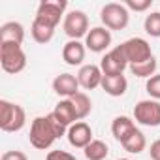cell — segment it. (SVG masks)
I'll list each match as a JSON object with an SVG mask.
<instances>
[{"label": "cell", "instance_id": "1", "mask_svg": "<svg viewBox=\"0 0 160 160\" xmlns=\"http://www.w3.org/2000/svg\"><path fill=\"white\" fill-rule=\"evenodd\" d=\"M66 128L68 126H64L53 113H49L45 117H36L30 124V134H28L30 145L40 151H45L55 143V139L68 134Z\"/></svg>", "mask_w": 160, "mask_h": 160}, {"label": "cell", "instance_id": "2", "mask_svg": "<svg viewBox=\"0 0 160 160\" xmlns=\"http://www.w3.org/2000/svg\"><path fill=\"white\" fill-rule=\"evenodd\" d=\"M27 122L25 109L19 104L0 100V128L4 132H19Z\"/></svg>", "mask_w": 160, "mask_h": 160}, {"label": "cell", "instance_id": "3", "mask_svg": "<svg viewBox=\"0 0 160 160\" xmlns=\"http://www.w3.org/2000/svg\"><path fill=\"white\" fill-rule=\"evenodd\" d=\"M0 64L6 73H19L27 68V55L17 43H0Z\"/></svg>", "mask_w": 160, "mask_h": 160}, {"label": "cell", "instance_id": "4", "mask_svg": "<svg viewBox=\"0 0 160 160\" xmlns=\"http://www.w3.org/2000/svg\"><path fill=\"white\" fill-rule=\"evenodd\" d=\"M100 21L104 23V27L108 30H122L128 27V21H130L128 8L124 4H117V2L106 4L100 12Z\"/></svg>", "mask_w": 160, "mask_h": 160}, {"label": "cell", "instance_id": "5", "mask_svg": "<svg viewBox=\"0 0 160 160\" xmlns=\"http://www.w3.org/2000/svg\"><path fill=\"white\" fill-rule=\"evenodd\" d=\"M119 47H121L124 58L128 60V66L139 64V62H145V60L152 58L151 45H149V42L143 40V38H130V40H126V42H122Z\"/></svg>", "mask_w": 160, "mask_h": 160}, {"label": "cell", "instance_id": "6", "mask_svg": "<svg viewBox=\"0 0 160 160\" xmlns=\"http://www.w3.org/2000/svg\"><path fill=\"white\" fill-rule=\"evenodd\" d=\"M62 28H64V32H66L68 38L79 40V38H83V36L89 34V17L81 10H73V12L66 13Z\"/></svg>", "mask_w": 160, "mask_h": 160}, {"label": "cell", "instance_id": "7", "mask_svg": "<svg viewBox=\"0 0 160 160\" xmlns=\"http://www.w3.org/2000/svg\"><path fill=\"white\" fill-rule=\"evenodd\" d=\"M134 119L143 126H160V102L141 100L134 108Z\"/></svg>", "mask_w": 160, "mask_h": 160}, {"label": "cell", "instance_id": "8", "mask_svg": "<svg viewBox=\"0 0 160 160\" xmlns=\"http://www.w3.org/2000/svg\"><path fill=\"white\" fill-rule=\"evenodd\" d=\"M66 8H68L66 0H43L38 6V12H36L34 19H40V21L51 25V27H57L60 23V17L64 15Z\"/></svg>", "mask_w": 160, "mask_h": 160}, {"label": "cell", "instance_id": "9", "mask_svg": "<svg viewBox=\"0 0 160 160\" xmlns=\"http://www.w3.org/2000/svg\"><path fill=\"white\" fill-rule=\"evenodd\" d=\"M126 66H128V60L124 58L121 47L111 49L100 60V70H102L104 75H122V72L126 70Z\"/></svg>", "mask_w": 160, "mask_h": 160}, {"label": "cell", "instance_id": "10", "mask_svg": "<svg viewBox=\"0 0 160 160\" xmlns=\"http://www.w3.org/2000/svg\"><path fill=\"white\" fill-rule=\"evenodd\" d=\"M68 141L72 147L75 149H85L91 141H92V128L85 122V121H79L75 124H72L68 128Z\"/></svg>", "mask_w": 160, "mask_h": 160}, {"label": "cell", "instance_id": "11", "mask_svg": "<svg viewBox=\"0 0 160 160\" xmlns=\"http://www.w3.org/2000/svg\"><path fill=\"white\" fill-rule=\"evenodd\" d=\"M85 45L92 53H102L111 45V32L106 27H94L85 36Z\"/></svg>", "mask_w": 160, "mask_h": 160}, {"label": "cell", "instance_id": "12", "mask_svg": "<svg viewBox=\"0 0 160 160\" xmlns=\"http://www.w3.org/2000/svg\"><path fill=\"white\" fill-rule=\"evenodd\" d=\"M102 79H104V73H102L100 66H96V64H85V66H81V70L77 72L79 87H83L85 91H92V89L100 87Z\"/></svg>", "mask_w": 160, "mask_h": 160}, {"label": "cell", "instance_id": "13", "mask_svg": "<svg viewBox=\"0 0 160 160\" xmlns=\"http://www.w3.org/2000/svg\"><path fill=\"white\" fill-rule=\"evenodd\" d=\"M53 91L58 96L72 98V96H75L79 92V81L72 73H60V75H57L53 79Z\"/></svg>", "mask_w": 160, "mask_h": 160}, {"label": "cell", "instance_id": "14", "mask_svg": "<svg viewBox=\"0 0 160 160\" xmlns=\"http://www.w3.org/2000/svg\"><path fill=\"white\" fill-rule=\"evenodd\" d=\"M25 40V28L17 21H10L0 27V43H17L21 45Z\"/></svg>", "mask_w": 160, "mask_h": 160}, {"label": "cell", "instance_id": "15", "mask_svg": "<svg viewBox=\"0 0 160 160\" xmlns=\"http://www.w3.org/2000/svg\"><path fill=\"white\" fill-rule=\"evenodd\" d=\"M62 58L70 66H79L85 60V45L79 40H70L62 47Z\"/></svg>", "mask_w": 160, "mask_h": 160}, {"label": "cell", "instance_id": "16", "mask_svg": "<svg viewBox=\"0 0 160 160\" xmlns=\"http://www.w3.org/2000/svg\"><path fill=\"white\" fill-rule=\"evenodd\" d=\"M100 87L109 96H122L128 89V81L124 75H104Z\"/></svg>", "mask_w": 160, "mask_h": 160}, {"label": "cell", "instance_id": "17", "mask_svg": "<svg viewBox=\"0 0 160 160\" xmlns=\"http://www.w3.org/2000/svg\"><path fill=\"white\" fill-rule=\"evenodd\" d=\"M53 115H55L64 126H72V124H75V121H79V119H77V113H75V108H73V104H72L70 98L60 100V102L55 106Z\"/></svg>", "mask_w": 160, "mask_h": 160}, {"label": "cell", "instance_id": "18", "mask_svg": "<svg viewBox=\"0 0 160 160\" xmlns=\"http://www.w3.org/2000/svg\"><path fill=\"white\" fill-rule=\"evenodd\" d=\"M134 130H136V124H134V121H132L130 117H126V115H119V117H115L113 122H111L113 138H115L119 143H122Z\"/></svg>", "mask_w": 160, "mask_h": 160}, {"label": "cell", "instance_id": "19", "mask_svg": "<svg viewBox=\"0 0 160 160\" xmlns=\"http://www.w3.org/2000/svg\"><path fill=\"white\" fill-rule=\"evenodd\" d=\"M30 34L34 38V42L38 43H49L53 40V34H55V27L40 21V19H34L32 21V27H30Z\"/></svg>", "mask_w": 160, "mask_h": 160}, {"label": "cell", "instance_id": "20", "mask_svg": "<svg viewBox=\"0 0 160 160\" xmlns=\"http://www.w3.org/2000/svg\"><path fill=\"white\" fill-rule=\"evenodd\" d=\"M122 147H124V151H128V152H132V154H139L141 151H145V147H147V139H145V136H143V132L139 130V128H136L122 143H121Z\"/></svg>", "mask_w": 160, "mask_h": 160}, {"label": "cell", "instance_id": "21", "mask_svg": "<svg viewBox=\"0 0 160 160\" xmlns=\"http://www.w3.org/2000/svg\"><path fill=\"white\" fill-rule=\"evenodd\" d=\"M70 100H72V104H73V108H75V113H77V119H79V121L85 119V117H89V113L92 111V102H91V98H89L85 92L79 91V92H77L75 96H72Z\"/></svg>", "mask_w": 160, "mask_h": 160}, {"label": "cell", "instance_id": "22", "mask_svg": "<svg viewBox=\"0 0 160 160\" xmlns=\"http://www.w3.org/2000/svg\"><path fill=\"white\" fill-rule=\"evenodd\" d=\"M83 151H85L87 160H106V156H108V152H109V147H108V143H104L102 139H92Z\"/></svg>", "mask_w": 160, "mask_h": 160}, {"label": "cell", "instance_id": "23", "mask_svg": "<svg viewBox=\"0 0 160 160\" xmlns=\"http://www.w3.org/2000/svg\"><path fill=\"white\" fill-rule=\"evenodd\" d=\"M130 72L136 75V77H152L154 72H156V58H149L145 62H139V64H132L130 66Z\"/></svg>", "mask_w": 160, "mask_h": 160}, {"label": "cell", "instance_id": "24", "mask_svg": "<svg viewBox=\"0 0 160 160\" xmlns=\"http://www.w3.org/2000/svg\"><path fill=\"white\" fill-rule=\"evenodd\" d=\"M143 28L151 38H160V12H152L151 15H147Z\"/></svg>", "mask_w": 160, "mask_h": 160}, {"label": "cell", "instance_id": "25", "mask_svg": "<svg viewBox=\"0 0 160 160\" xmlns=\"http://www.w3.org/2000/svg\"><path fill=\"white\" fill-rule=\"evenodd\" d=\"M145 89H147V92L151 94V98L160 100V73H154L152 77L147 79Z\"/></svg>", "mask_w": 160, "mask_h": 160}, {"label": "cell", "instance_id": "26", "mask_svg": "<svg viewBox=\"0 0 160 160\" xmlns=\"http://www.w3.org/2000/svg\"><path fill=\"white\" fill-rule=\"evenodd\" d=\"M151 4H152V0H126L124 2V6L134 12H145L151 8Z\"/></svg>", "mask_w": 160, "mask_h": 160}, {"label": "cell", "instance_id": "27", "mask_svg": "<svg viewBox=\"0 0 160 160\" xmlns=\"http://www.w3.org/2000/svg\"><path fill=\"white\" fill-rule=\"evenodd\" d=\"M45 160H75V156H72L70 152L58 149V151H49L47 156H45Z\"/></svg>", "mask_w": 160, "mask_h": 160}, {"label": "cell", "instance_id": "28", "mask_svg": "<svg viewBox=\"0 0 160 160\" xmlns=\"http://www.w3.org/2000/svg\"><path fill=\"white\" fill-rule=\"evenodd\" d=\"M0 160H28V158L21 151H8V152L2 154V158H0Z\"/></svg>", "mask_w": 160, "mask_h": 160}, {"label": "cell", "instance_id": "29", "mask_svg": "<svg viewBox=\"0 0 160 160\" xmlns=\"http://www.w3.org/2000/svg\"><path fill=\"white\" fill-rule=\"evenodd\" d=\"M149 154H151L152 160H160V139H156V141L151 143V147H149Z\"/></svg>", "mask_w": 160, "mask_h": 160}, {"label": "cell", "instance_id": "30", "mask_svg": "<svg viewBox=\"0 0 160 160\" xmlns=\"http://www.w3.org/2000/svg\"><path fill=\"white\" fill-rule=\"evenodd\" d=\"M119 160H130V158H119Z\"/></svg>", "mask_w": 160, "mask_h": 160}]
</instances>
